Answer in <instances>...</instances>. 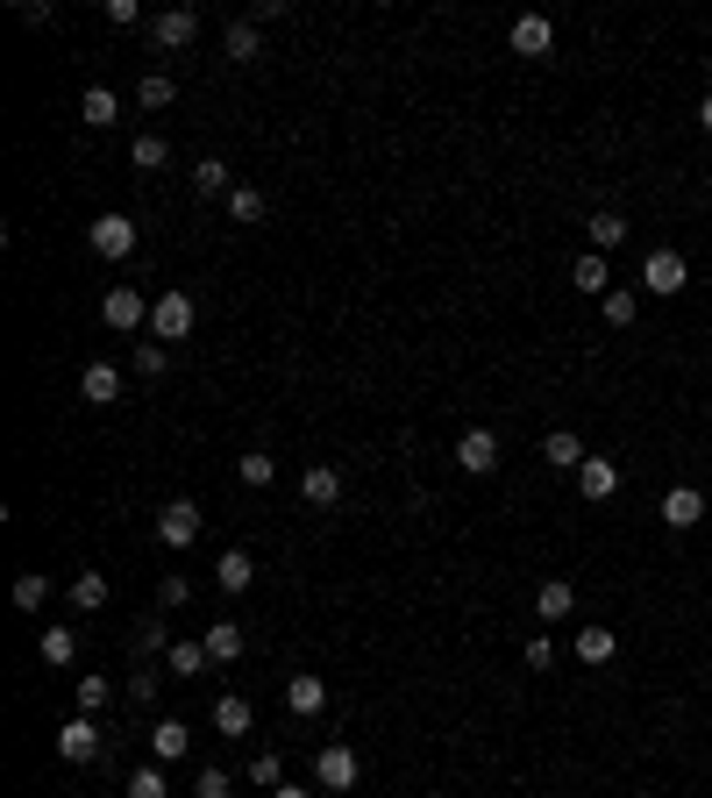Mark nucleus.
Masks as SVG:
<instances>
[{"mask_svg": "<svg viewBox=\"0 0 712 798\" xmlns=\"http://www.w3.org/2000/svg\"><path fill=\"white\" fill-rule=\"evenodd\" d=\"M578 492H584L592 506H605V500L620 492V463H613V457H584V471H578Z\"/></svg>", "mask_w": 712, "mask_h": 798, "instance_id": "14", "label": "nucleus"}, {"mask_svg": "<svg viewBox=\"0 0 712 798\" xmlns=\"http://www.w3.org/2000/svg\"><path fill=\"white\" fill-rule=\"evenodd\" d=\"M186 599H193L186 578H164V584H157V606H186Z\"/></svg>", "mask_w": 712, "mask_h": 798, "instance_id": "44", "label": "nucleus"}, {"mask_svg": "<svg viewBox=\"0 0 712 798\" xmlns=\"http://www.w3.org/2000/svg\"><path fill=\"white\" fill-rule=\"evenodd\" d=\"M150 748H157V763H178L193 748V728L186 720H157V734H150Z\"/></svg>", "mask_w": 712, "mask_h": 798, "instance_id": "28", "label": "nucleus"}, {"mask_svg": "<svg viewBox=\"0 0 712 798\" xmlns=\"http://www.w3.org/2000/svg\"><path fill=\"white\" fill-rule=\"evenodd\" d=\"M72 606L100 613V606H108V578H100V570H79V578H72Z\"/></svg>", "mask_w": 712, "mask_h": 798, "instance_id": "32", "label": "nucleus"}, {"mask_svg": "<svg viewBox=\"0 0 712 798\" xmlns=\"http://www.w3.org/2000/svg\"><path fill=\"white\" fill-rule=\"evenodd\" d=\"M556 51V22L549 14H521L513 22V57H549Z\"/></svg>", "mask_w": 712, "mask_h": 798, "instance_id": "11", "label": "nucleus"}, {"mask_svg": "<svg viewBox=\"0 0 712 798\" xmlns=\"http://www.w3.org/2000/svg\"><path fill=\"white\" fill-rule=\"evenodd\" d=\"M457 471H471V478H492L499 471V435L492 428H463L457 435Z\"/></svg>", "mask_w": 712, "mask_h": 798, "instance_id": "8", "label": "nucleus"}, {"mask_svg": "<svg viewBox=\"0 0 712 798\" xmlns=\"http://www.w3.org/2000/svg\"><path fill=\"white\" fill-rule=\"evenodd\" d=\"M215 584H221V592H250V584H256V556L250 549H221L215 556Z\"/></svg>", "mask_w": 712, "mask_h": 798, "instance_id": "15", "label": "nucleus"}, {"mask_svg": "<svg viewBox=\"0 0 712 798\" xmlns=\"http://www.w3.org/2000/svg\"><path fill=\"white\" fill-rule=\"evenodd\" d=\"M108 22L114 29H135V22H143V8H135V0H108Z\"/></svg>", "mask_w": 712, "mask_h": 798, "instance_id": "45", "label": "nucleus"}, {"mask_svg": "<svg viewBox=\"0 0 712 798\" xmlns=\"http://www.w3.org/2000/svg\"><path fill=\"white\" fill-rule=\"evenodd\" d=\"M250 785H264V791H278V785H285V763H278V748L250 763Z\"/></svg>", "mask_w": 712, "mask_h": 798, "instance_id": "41", "label": "nucleus"}, {"mask_svg": "<svg viewBox=\"0 0 712 798\" xmlns=\"http://www.w3.org/2000/svg\"><path fill=\"white\" fill-rule=\"evenodd\" d=\"M521 656H527V670H549V664H556V642H549V635H535Z\"/></svg>", "mask_w": 712, "mask_h": 798, "instance_id": "43", "label": "nucleus"}, {"mask_svg": "<svg viewBox=\"0 0 712 798\" xmlns=\"http://www.w3.org/2000/svg\"><path fill=\"white\" fill-rule=\"evenodd\" d=\"M541 457H549L556 471H584V457H592V449H584L578 428H549V435H541Z\"/></svg>", "mask_w": 712, "mask_h": 798, "instance_id": "13", "label": "nucleus"}, {"mask_svg": "<svg viewBox=\"0 0 712 798\" xmlns=\"http://www.w3.org/2000/svg\"><path fill=\"white\" fill-rule=\"evenodd\" d=\"M129 364H135V379H164L172 350H164V342H135V350H129Z\"/></svg>", "mask_w": 712, "mask_h": 798, "instance_id": "37", "label": "nucleus"}, {"mask_svg": "<svg viewBox=\"0 0 712 798\" xmlns=\"http://www.w3.org/2000/svg\"><path fill=\"white\" fill-rule=\"evenodd\" d=\"M129 798H172V785H164V770H157V763H143V770L129 777Z\"/></svg>", "mask_w": 712, "mask_h": 798, "instance_id": "39", "label": "nucleus"}, {"mask_svg": "<svg viewBox=\"0 0 712 798\" xmlns=\"http://www.w3.org/2000/svg\"><path fill=\"white\" fill-rule=\"evenodd\" d=\"M285 706H293L299 720H314V713L328 706V677H314V670H293V677H285Z\"/></svg>", "mask_w": 712, "mask_h": 798, "instance_id": "12", "label": "nucleus"}, {"mask_svg": "<svg viewBox=\"0 0 712 798\" xmlns=\"http://www.w3.org/2000/svg\"><path fill=\"white\" fill-rule=\"evenodd\" d=\"M570 285H578V293H592V299H605V293H613V264H605L599 250H584V258L570 264Z\"/></svg>", "mask_w": 712, "mask_h": 798, "instance_id": "18", "label": "nucleus"}, {"mask_svg": "<svg viewBox=\"0 0 712 798\" xmlns=\"http://www.w3.org/2000/svg\"><path fill=\"white\" fill-rule=\"evenodd\" d=\"M193 193H200V200H229V193H235V172L221 157H200V164H193Z\"/></svg>", "mask_w": 712, "mask_h": 798, "instance_id": "20", "label": "nucleus"}, {"mask_svg": "<svg viewBox=\"0 0 712 798\" xmlns=\"http://www.w3.org/2000/svg\"><path fill=\"white\" fill-rule=\"evenodd\" d=\"M79 122L86 129H114L121 122V100L108 94V86H86V94H79Z\"/></svg>", "mask_w": 712, "mask_h": 798, "instance_id": "21", "label": "nucleus"}, {"mask_svg": "<svg viewBox=\"0 0 712 798\" xmlns=\"http://www.w3.org/2000/svg\"><path fill=\"white\" fill-rule=\"evenodd\" d=\"M100 321H108L114 336H129V328L150 321V299L135 293V285H108V299H100Z\"/></svg>", "mask_w": 712, "mask_h": 798, "instance_id": "7", "label": "nucleus"}, {"mask_svg": "<svg viewBox=\"0 0 712 798\" xmlns=\"http://www.w3.org/2000/svg\"><path fill=\"white\" fill-rule=\"evenodd\" d=\"M271 798H314V791H307V785H278Z\"/></svg>", "mask_w": 712, "mask_h": 798, "instance_id": "46", "label": "nucleus"}, {"mask_svg": "<svg viewBox=\"0 0 712 798\" xmlns=\"http://www.w3.org/2000/svg\"><path fill=\"white\" fill-rule=\"evenodd\" d=\"M164 664H172V677H200L207 670V642H172Z\"/></svg>", "mask_w": 712, "mask_h": 798, "instance_id": "36", "label": "nucleus"}, {"mask_svg": "<svg viewBox=\"0 0 712 798\" xmlns=\"http://www.w3.org/2000/svg\"><path fill=\"white\" fill-rule=\"evenodd\" d=\"M172 100H178V86L164 79V72H143V86H135V108L157 114V108H172Z\"/></svg>", "mask_w": 712, "mask_h": 798, "instance_id": "30", "label": "nucleus"}, {"mask_svg": "<svg viewBox=\"0 0 712 798\" xmlns=\"http://www.w3.org/2000/svg\"><path fill=\"white\" fill-rule=\"evenodd\" d=\"M193 321H200L193 293H157V299H150V342H186Z\"/></svg>", "mask_w": 712, "mask_h": 798, "instance_id": "1", "label": "nucleus"}, {"mask_svg": "<svg viewBox=\"0 0 712 798\" xmlns=\"http://www.w3.org/2000/svg\"><path fill=\"white\" fill-rule=\"evenodd\" d=\"M599 314H605V328H634V314H642V299H634L627 285H613V293L599 299Z\"/></svg>", "mask_w": 712, "mask_h": 798, "instance_id": "34", "label": "nucleus"}, {"mask_svg": "<svg viewBox=\"0 0 712 798\" xmlns=\"http://www.w3.org/2000/svg\"><path fill=\"white\" fill-rule=\"evenodd\" d=\"M642 285H648L656 299H677V293L691 285V264L677 258V250H648V258H642Z\"/></svg>", "mask_w": 712, "mask_h": 798, "instance_id": "4", "label": "nucleus"}, {"mask_svg": "<svg viewBox=\"0 0 712 798\" xmlns=\"http://www.w3.org/2000/svg\"><path fill=\"white\" fill-rule=\"evenodd\" d=\"M235 478H242L250 492H264L271 478H278V457H271V449H242V457H235Z\"/></svg>", "mask_w": 712, "mask_h": 798, "instance_id": "27", "label": "nucleus"}, {"mask_svg": "<svg viewBox=\"0 0 712 798\" xmlns=\"http://www.w3.org/2000/svg\"><path fill=\"white\" fill-rule=\"evenodd\" d=\"M656 514H662V528L684 535V528H699V521H705V492H699V485H670Z\"/></svg>", "mask_w": 712, "mask_h": 798, "instance_id": "9", "label": "nucleus"}, {"mask_svg": "<svg viewBox=\"0 0 712 798\" xmlns=\"http://www.w3.org/2000/svg\"><path fill=\"white\" fill-rule=\"evenodd\" d=\"M86 243H94V258L121 264V258H135V221L129 215H100L94 229H86Z\"/></svg>", "mask_w": 712, "mask_h": 798, "instance_id": "6", "label": "nucleus"}, {"mask_svg": "<svg viewBox=\"0 0 712 798\" xmlns=\"http://www.w3.org/2000/svg\"><path fill=\"white\" fill-rule=\"evenodd\" d=\"M200 642H207V664H215V670H221V664H235V656H242V627H235V621H215V627H207Z\"/></svg>", "mask_w": 712, "mask_h": 798, "instance_id": "26", "label": "nucleus"}, {"mask_svg": "<svg viewBox=\"0 0 712 798\" xmlns=\"http://www.w3.org/2000/svg\"><path fill=\"white\" fill-rule=\"evenodd\" d=\"M129 164H135V172H164V164H172V143H164V135H135Z\"/></svg>", "mask_w": 712, "mask_h": 798, "instance_id": "31", "label": "nucleus"}, {"mask_svg": "<svg viewBox=\"0 0 712 798\" xmlns=\"http://www.w3.org/2000/svg\"><path fill=\"white\" fill-rule=\"evenodd\" d=\"M299 492H307V506H336L342 500V471L336 463H314V471L299 478Z\"/></svg>", "mask_w": 712, "mask_h": 798, "instance_id": "23", "label": "nucleus"}, {"mask_svg": "<svg viewBox=\"0 0 712 798\" xmlns=\"http://www.w3.org/2000/svg\"><path fill=\"white\" fill-rule=\"evenodd\" d=\"M150 649H172V642H164V621H157V613H150L143 635H135V656H150Z\"/></svg>", "mask_w": 712, "mask_h": 798, "instance_id": "42", "label": "nucleus"}, {"mask_svg": "<svg viewBox=\"0 0 712 798\" xmlns=\"http://www.w3.org/2000/svg\"><path fill=\"white\" fill-rule=\"evenodd\" d=\"M699 129H705V135H712V94H705V100H699Z\"/></svg>", "mask_w": 712, "mask_h": 798, "instance_id": "47", "label": "nucleus"}, {"mask_svg": "<svg viewBox=\"0 0 712 798\" xmlns=\"http://www.w3.org/2000/svg\"><path fill=\"white\" fill-rule=\"evenodd\" d=\"M229 791H235V777H229V770H215V763L193 777V798H229Z\"/></svg>", "mask_w": 712, "mask_h": 798, "instance_id": "40", "label": "nucleus"}, {"mask_svg": "<svg viewBox=\"0 0 712 798\" xmlns=\"http://www.w3.org/2000/svg\"><path fill=\"white\" fill-rule=\"evenodd\" d=\"M14 606H22V613L51 606V570H22V578H14Z\"/></svg>", "mask_w": 712, "mask_h": 798, "instance_id": "29", "label": "nucleus"}, {"mask_svg": "<svg viewBox=\"0 0 712 798\" xmlns=\"http://www.w3.org/2000/svg\"><path fill=\"white\" fill-rule=\"evenodd\" d=\"M100 748H108V742H100V720L94 713H72L65 728H57V756H65V763H100Z\"/></svg>", "mask_w": 712, "mask_h": 798, "instance_id": "5", "label": "nucleus"}, {"mask_svg": "<svg viewBox=\"0 0 712 798\" xmlns=\"http://www.w3.org/2000/svg\"><path fill=\"white\" fill-rule=\"evenodd\" d=\"M200 500H164L157 506V542L164 549H193V542H200Z\"/></svg>", "mask_w": 712, "mask_h": 798, "instance_id": "2", "label": "nucleus"}, {"mask_svg": "<svg viewBox=\"0 0 712 798\" xmlns=\"http://www.w3.org/2000/svg\"><path fill=\"white\" fill-rule=\"evenodd\" d=\"M221 51H229V57H235V65H250V57H256V51H264V29H256V22H250V14H242V22H229V29H221Z\"/></svg>", "mask_w": 712, "mask_h": 798, "instance_id": "22", "label": "nucleus"}, {"mask_svg": "<svg viewBox=\"0 0 712 798\" xmlns=\"http://www.w3.org/2000/svg\"><path fill=\"white\" fill-rule=\"evenodd\" d=\"M535 613H541V621H570V613H578V584H570V578H549V584H541V592H535Z\"/></svg>", "mask_w": 712, "mask_h": 798, "instance_id": "17", "label": "nucleus"}, {"mask_svg": "<svg viewBox=\"0 0 712 798\" xmlns=\"http://www.w3.org/2000/svg\"><path fill=\"white\" fill-rule=\"evenodd\" d=\"M43 664H51V670H65L72 664V656H79V635H72V627H43Z\"/></svg>", "mask_w": 712, "mask_h": 798, "instance_id": "33", "label": "nucleus"}, {"mask_svg": "<svg viewBox=\"0 0 712 798\" xmlns=\"http://www.w3.org/2000/svg\"><path fill=\"white\" fill-rule=\"evenodd\" d=\"M357 777H363L357 748L350 742H321V756H314V785H321V791H350Z\"/></svg>", "mask_w": 712, "mask_h": 798, "instance_id": "3", "label": "nucleus"}, {"mask_svg": "<svg viewBox=\"0 0 712 798\" xmlns=\"http://www.w3.org/2000/svg\"><path fill=\"white\" fill-rule=\"evenodd\" d=\"M79 393L94 400V406H114V400H121V371L108 364V357H94V364L79 371Z\"/></svg>", "mask_w": 712, "mask_h": 798, "instance_id": "16", "label": "nucleus"}, {"mask_svg": "<svg viewBox=\"0 0 712 798\" xmlns=\"http://www.w3.org/2000/svg\"><path fill=\"white\" fill-rule=\"evenodd\" d=\"M584 236H592V250H599V258H613V250L627 243V215H613V207H605V215L584 221Z\"/></svg>", "mask_w": 712, "mask_h": 798, "instance_id": "24", "label": "nucleus"}, {"mask_svg": "<svg viewBox=\"0 0 712 798\" xmlns=\"http://www.w3.org/2000/svg\"><path fill=\"white\" fill-rule=\"evenodd\" d=\"M613 656H620V635H613V627H578V664H613Z\"/></svg>", "mask_w": 712, "mask_h": 798, "instance_id": "25", "label": "nucleus"}, {"mask_svg": "<svg viewBox=\"0 0 712 798\" xmlns=\"http://www.w3.org/2000/svg\"><path fill=\"white\" fill-rule=\"evenodd\" d=\"M193 36H200V14L193 8H164L157 22H150V43H157V51H186Z\"/></svg>", "mask_w": 712, "mask_h": 798, "instance_id": "10", "label": "nucleus"}, {"mask_svg": "<svg viewBox=\"0 0 712 798\" xmlns=\"http://www.w3.org/2000/svg\"><path fill=\"white\" fill-rule=\"evenodd\" d=\"M250 699H242V691H221L215 699V734H229V742H242V734H250Z\"/></svg>", "mask_w": 712, "mask_h": 798, "instance_id": "19", "label": "nucleus"}, {"mask_svg": "<svg viewBox=\"0 0 712 798\" xmlns=\"http://www.w3.org/2000/svg\"><path fill=\"white\" fill-rule=\"evenodd\" d=\"M705 691H712V685H705Z\"/></svg>", "mask_w": 712, "mask_h": 798, "instance_id": "48", "label": "nucleus"}, {"mask_svg": "<svg viewBox=\"0 0 712 798\" xmlns=\"http://www.w3.org/2000/svg\"><path fill=\"white\" fill-rule=\"evenodd\" d=\"M229 215L242 221V229H256V221L271 215V200H264V193H256V186H235V193H229Z\"/></svg>", "mask_w": 712, "mask_h": 798, "instance_id": "35", "label": "nucleus"}, {"mask_svg": "<svg viewBox=\"0 0 712 798\" xmlns=\"http://www.w3.org/2000/svg\"><path fill=\"white\" fill-rule=\"evenodd\" d=\"M72 699H79V713H108V699H114V685H108V677H79V691H72Z\"/></svg>", "mask_w": 712, "mask_h": 798, "instance_id": "38", "label": "nucleus"}]
</instances>
